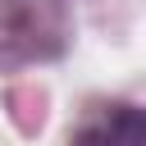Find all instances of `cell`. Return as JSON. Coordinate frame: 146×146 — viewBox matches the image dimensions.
Masks as SVG:
<instances>
[{"label": "cell", "mask_w": 146, "mask_h": 146, "mask_svg": "<svg viewBox=\"0 0 146 146\" xmlns=\"http://www.w3.org/2000/svg\"><path fill=\"white\" fill-rule=\"evenodd\" d=\"M78 146H146L141 110H132V105L110 110V119H105V123H96V128H87V132L78 137Z\"/></svg>", "instance_id": "1"}]
</instances>
